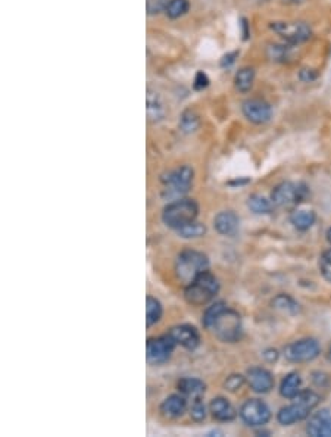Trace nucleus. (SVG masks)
<instances>
[{
	"label": "nucleus",
	"mask_w": 331,
	"mask_h": 437,
	"mask_svg": "<svg viewBox=\"0 0 331 437\" xmlns=\"http://www.w3.org/2000/svg\"><path fill=\"white\" fill-rule=\"evenodd\" d=\"M204 325L226 343L237 342L242 336L240 314L230 309L224 302H215L205 311Z\"/></svg>",
	"instance_id": "nucleus-1"
},
{
	"label": "nucleus",
	"mask_w": 331,
	"mask_h": 437,
	"mask_svg": "<svg viewBox=\"0 0 331 437\" xmlns=\"http://www.w3.org/2000/svg\"><path fill=\"white\" fill-rule=\"evenodd\" d=\"M319 403V396L312 390L299 392L293 398V403L281 408L277 415V420L283 425H290L305 420L311 411Z\"/></svg>",
	"instance_id": "nucleus-2"
},
{
	"label": "nucleus",
	"mask_w": 331,
	"mask_h": 437,
	"mask_svg": "<svg viewBox=\"0 0 331 437\" xmlns=\"http://www.w3.org/2000/svg\"><path fill=\"white\" fill-rule=\"evenodd\" d=\"M218 290V278L206 270L190 284H187V287L184 290V298L187 303L195 305V307H202V305H206L215 298Z\"/></svg>",
	"instance_id": "nucleus-3"
},
{
	"label": "nucleus",
	"mask_w": 331,
	"mask_h": 437,
	"mask_svg": "<svg viewBox=\"0 0 331 437\" xmlns=\"http://www.w3.org/2000/svg\"><path fill=\"white\" fill-rule=\"evenodd\" d=\"M270 30L280 37L281 41L290 46H301L312 39L314 32L309 24L303 21H273Z\"/></svg>",
	"instance_id": "nucleus-4"
},
{
	"label": "nucleus",
	"mask_w": 331,
	"mask_h": 437,
	"mask_svg": "<svg viewBox=\"0 0 331 437\" xmlns=\"http://www.w3.org/2000/svg\"><path fill=\"white\" fill-rule=\"evenodd\" d=\"M209 267L208 256L197 250H184L177 256L175 261V274L180 281L186 286L193 281L199 274L206 271Z\"/></svg>",
	"instance_id": "nucleus-5"
},
{
	"label": "nucleus",
	"mask_w": 331,
	"mask_h": 437,
	"mask_svg": "<svg viewBox=\"0 0 331 437\" xmlns=\"http://www.w3.org/2000/svg\"><path fill=\"white\" fill-rule=\"evenodd\" d=\"M199 212V206L193 199H177L168 203L162 214L164 223L169 227L178 230L183 225L196 221V216Z\"/></svg>",
	"instance_id": "nucleus-6"
},
{
	"label": "nucleus",
	"mask_w": 331,
	"mask_h": 437,
	"mask_svg": "<svg viewBox=\"0 0 331 437\" xmlns=\"http://www.w3.org/2000/svg\"><path fill=\"white\" fill-rule=\"evenodd\" d=\"M195 179V171L189 165L178 167L162 177L164 193L162 196L168 201L181 199V196L186 194L190 189L191 183Z\"/></svg>",
	"instance_id": "nucleus-7"
},
{
	"label": "nucleus",
	"mask_w": 331,
	"mask_h": 437,
	"mask_svg": "<svg viewBox=\"0 0 331 437\" xmlns=\"http://www.w3.org/2000/svg\"><path fill=\"white\" fill-rule=\"evenodd\" d=\"M308 196V187L303 183L284 181L271 193V202L279 207H292L301 203Z\"/></svg>",
	"instance_id": "nucleus-8"
},
{
	"label": "nucleus",
	"mask_w": 331,
	"mask_h": 437,
	"mask_svg": "<svg viewBox=\"0 0 331 437\" xmlns=\"http://www.w3.org/2000/svg\"><path fill=\"white\" fill-rule=\"evenodd\" d=\"M319 343L315 338H301L290 345H287L284 349V356L290 363H309L314 360L319 355Z\"/></svg>",
	"instance_id": "nucleus-9"
},
{
	"label": "nucleus",
	"mask_w": 331,
	"mask_h": 437,
	"mask_svg": "<svg viewBox=\"0 0 331 437\" xmlns=\"http://www.w3.org/2000/svg\"><path fill=\"white\" fill-rule=\"evenodd\" d=\"M175 346L177 345L174 343L173 338H171L168 334L149 338L147 343H146L147 360L153 365L167 363V360L171 358V355H173Z\"/></svg>",
	"instance_id": "nucleus-10"
},
{
	"label": "nucleus",
	"mask_w": 331,
	"mask_h": 437,
	"mask_svg": "<svg viewBox=\"0 0 331 437\" xmlns=\"http://www.w3.org/2000/svg\"><path fill=\"white\" fill-rule=\"evenodd\" d=\"M240 418L250 427H259L270 421L271 411L265 402L259 399H249L240 408Z\"/></svg>",
	"instance_id": "nucleus-11"
},
{
	"label": "nucleus",
	"mask_w": 331,
	"mask_h": 437,
	"mask_svg": "<svg viewBox=\"0 0 331 437\" xmlns=\"http://www.w3.org/2000/svg\"><path fill=\"white\" fill-rule=\"evenodd\" d=\"M242 112L244 118L252 124L262 125L271 121L273 118V106L259 97H250L242 103Z\"/></svg>",
	"instance_id": "nucleus-12"
},
{
	"label": "nucleus",
	"mask_w": 331,
	"mask_h": 437,
	"mask_svg": "<svg viewBox=\"0 0 331 437\" xmlns=\"http://www.w3.org/2000/svg\"><path fill=\"white\" fill-rule=\"evenodd\" d=\"M168 336L173 338L177 346L184 347L187 349V351H195L200 343V336L197 330L195 329V327L187 325V324L173 327V329L169 330Z\"/></svg>",
	"instance_id": "nucleus-13"
},
{
	"label": "nucleus",
	"mask_w": 331,
	"mask_h": 437,
	"mask_svg": "<svg viewBox=\"0 0 331 437\" xmlns=\"http://www.w3.org/2000/svg\"><path fill=\"white\" fill-rule=\"evenodd\" d=\"M306 433L312 437H331V411L321 409L308 421Z\"/></svg>",
	"instance_id": "nucleus-14"
},
{
	"label": "nucleus",
	"mask_w": 331,
	"mask_h": 437,
	"mask_svg": "<svg viewBox=\"0 0 331 437\" xmlns=\"http://www.w3.org/2000/svg\"><path fill=\"white\" fill-rule=\"evenodd\" d=\"M248 383L256 393H268L274 387V377L268 369L255 367L248 371Z\"/></svg>",
	"instance_id": "nucleus-15"
},
{
	"label": "nucleus",
	"mask_w": 331,
	"mask_h": 437,
	"mask_svg": "<svg viewBox=\"0 0 331 437\" xmlns=\"http://www.w3.org/2000/svg\"><path fill=\"white\" fill-rule=\"evenodd\" d=\"M239 216L233 211H222L213 220V227L222 236H234L239 230Z\"/></svg>",
	"instance_id": "nucleus-16"
},
{
	"label": "nucleus",
	"mask_w": 331,
	"mask_h": 437,
	"mask_svg": "<svg viewBox=\"0 0 331 437\" xmlns=\"http://www.w3.org/2000/svg\"><path fill=\"white\" fill-rule=\"evenodd\" d=\"M209 412L218 421H233L236 418V409L226 398H215L209 403Z\"/></svg>",
	"instance_id": "nucleus-17"
},
{
	"label": "nucleus",
	"mask_w": 331,
	"mask_h": 437,
	"mask_svg": "<svg viewBox=\"0 0 331 437\" xmlns=\"http://www.w3.org/2000/svg\"><path fill=\"white\" fill-rule=\"evenodd\" d=\"M146 103H147L146 111H147L149 121H152V123L162 121V119L165 118V106H164L161 96H159L156 92H153L152 89H149Z\"/></svg>",
	"instance_id": "nucleus-18"
},
{
	"label": "nucleus",
	"mask_w": 331,
	"mask_h": 437,
	"mask_svg": "<svg viewBox=\"0 0 331 437\" xmlns=\"http://www.w3.org/2000/svg\"><path fill=\"white\" fill-rule=\"evenodd\" d=\"M187 409V400L181 395L168 396L161 405V412L167 418H178Z\"/></svg>",
	"instance_id": "nucleus-19"
},
{
	"label": "nucleus",
	"mask_w": 331,
	"mask_h": 437,
	"mask_svg": "<svg viewBox=\"0 0 331 437\" xmlns=\"http://www.w3.org/2000/svg\"><path fill=\"white\" fill-rule=\"evenodd\" d=\"M255 79H256V71L253 67H242L236 75H234V87H236V90L242 94H248L252 87L255 84Z\"/></svg>",
	"instance_id": "nucleus-20"
},
{
	"label": "nucleus",
	"mask_w": 331,
	"mask_h": 437,
	"mask_svg": "<svg viewBox=\"0 0 331 437\" xmlns=\"http://www.w3.org/2000/svg\"><path fill=\"white\" fill-rule=\"evenodd\" d=\"M296 48L287 45V43L281 41V43H271L266 48V54L268 58L274 62H280V63H286L290 62L293 59V50Z\"/></svg>",
	"instance_id": "nucleus-21"
},
{
	"label": "nucleus",
	"mask_w": 331,
	"mask_h": 437,
	"mask_svg": "<svg viewBox=\"0 0 331 437\" xmlns=\"http://www.w3.org/2000/svg\"><path fill=\"white\" fill-rule=\"evenodd\" d=\"M178 390L183 393L186 396H191V398H202L205 390H206V385L204 381L195 378V377H184L178 381Z\"/></svg>",
	"instance_id": "nucleus-22"
},
{
	"label": "nucleus",
	"mask_w": 331,
	"mask_h": 437,
	"mask_svg": "<svg viewBox=\"0 0 331 437\" xmlns=\"http://www.w3.org/2000/svg\"><path fill=\"white\" fill-rule=\"evenodd\" d=\"M301 385H302V380L297 373L287 374L280 386L281 396L286 399H293L295 396H297V393L301 392Z\"/></svg>",
	"instance_id": "nucleus-23"
},
{
	"label": "nucleus",
	"mask_w": 331,
	"mask_h": 437,
	"mask_svg": "<svg viewBox=\"0 0 331 437\" xmlns=\"http://www.w3.org/2000/svg\"><path fill=\"white\" fill-rule=\"evenodd\" d=\"M178 127L184 134H191V133H195V131L200 127V119L195 111H191V109H186V111L180 115Z\"/></svg>",
	"instance_id": "nucleus-24"
},
{
	"label": "nucleus",
	"mask_w": 331,
	"mask_h": 437,
	"mask_svg": "<svg viewBox=\"0 0 331 437\" xmlns=\"http://www.w3.org/2000/svg\"><path fill=\"white\" fill-rule=\"evenodd\" d=\"M317 216L312 211H295L290 216V221L295 228L301 232H306L315 224Z\"/></svg>",
	"instance_id": "nucleus-25"
},
{
	"label": "nucleus",
	"mask_w": 331,
	"mask_h": 437,
	"mask_svg": "<svg viewBox=\"0 0 331 437\" xmlns=\"http://www.w3.org/2000/svg\"><path fill=\"white\" fill-rule=\"evenodd\" d=\"M190 10V0H169L164 14L169 19H180L189 14Z\"/></svg>",
	"instance_id": "nucleus-26"
},
{
	"label": "nucleus",
	"mask_w": 331,
	"mask_h": 437,
	"mask_svg": "<svg viewBox=\"0 0 331 437\" xmlns=\"http://www.w3.org/2000/svg\"><path fill=\"white\" fill-rule=\"evenodd\" d=\"M162 316V305L158 299L147 296L146 298V325L152 327Z\"/></svg>",
	"instance_id": "nucleus-27"
},
{
	"label": "nucleus",
	"mask_w": 331,
	"mask_h": 437,
	"mask_svg": "<svg viewBox=\"0 0 331 437\" xmlns=\"http://www.w3.org/2000/svg\"><path fill=\"white\" fill-rule=\"evenodd\" d=\"M273 307L277 311L289 315H295L299 312V303L293 298L287 296V294H279V296L273 301Z\"/></svg>",
	"instance_id": "nucleus-28"
},
{
	"label": "nucleus",
	"mask_w": 331,
	"mask_h": 437,
	"mask_svg": "<svg viewBox=\"0 0 331 437\" xmlns=\"http://www.w3.org/2000/svg\"><path fill=\"white\" fill-rule=\"evenodd\" d=\"M177 233L183 238H199L202 236H205L206 227H205V224H202V223L191 221L181 228H178Z\"/></svg>",
	"instance_id": "nucleus-29"
},
{
	"label": "nucleus",
	"mask_w": 331,
	"mask_h": 437,
	"mask_svg": "<svg viewBox=\"0 0 331 437\" xmlns=\"http://www.w3.org/2000/svg\"><path fill=\"white\" fill-rule=\"evenodd\" d=\"M273 202L266 201L265 198L259 194H253L249 198L248 206L250 207V211L258 214V215H265V214H271L273 212Z\"/></svg>",
	"instance_id": "nucleus-30"
},
{
	"label": "nucleus",
	"mask_w": 331,
	"mask_h": 437,
	"mask_svg": "<svg viewBox=\"0 0 331 437\" xmlns=\"http://www.w3.org/2000/svg\"><path fill=\"white\" fill-rule=\"evenodd\" d=\"M190 417L191 420H195L196 423L204 421L206 417V407L202 398H195L193 403L190 407Z\"/></svg>",
	"instance_id": "nucleus-31"
},
{
	"label": "nucleus",
	"mask_w": 331,
	"mask_h": 437,
	"mask_svg": "<svg viewBox=\"0 0 331 437\" xmlns=\"http://www.w3.org/2000/svg\"><path fill=\"white\" fill-rule=\"evenodd\" d=\"M169 0H146V12L149 17L162 14Z\"/></svg>",
	"instance_id": "nucleus-32"
},
{
	"label": "nucleus",
	"mask_w": 331,
	"mask_h": 437,
	"mask_svg": "<svg viewBox=\"0 0 331 437\" xmlns=\"http://www.w3.org/2000/svg\"><path fill=\"white\" fill-rule=\"evenodd\" d=\"M319 271H321L323 277L331 283V249L325 250L319 258Z\"/></svg>",
	"instance_id": "nucleus-33"
},
{
	"label": "nucleus",
	"mask_w": 331,
	"mask_h": 437,
	"mask_svg": "<svg viewBox=\"0 0 331 437\" xmlns=\"http://www.w3.org/2000/svg\"><path fill=\"white\" fill-rule=\"evenodd\" d=\"M243 383H244V377L243 376L233 374V376H230L226 380V383H224V386H226V389L230 390V392H236V390H239L243 386Z\"/></svg>",
	"instance_id": "nucleus-34"
},
{
	"label": "nucleus",
	"mask_w": 331,
	"mask_h": 437,
	"mask_svg": "<svg viewBox=\"0 0 331 437\" xmlns=\"http://www.w3.org/2000/svg\"><path fill=\"white\" fill-rule=\"evenodd\" d=\"M195 89L196 90H204V89H206V87L209 85V79H208V75L205 74V72H202V71H199L197 74H196V77H195Z\"/></svg>",
	"instance_id": "nucleus-35"
},
{
	"label": "nucleus",
	"mask_w": 331,
	"mask_h": 437,
	"mask_svg": "<svg viewBox=\"0 0 331 437\" xmlns=\"http://www.w3.org/2000/svg\"><path fill=\"white\" fill-rule=\"evenodd\" d=\"M239 57V52L236 50V52H230V53H227L226 57H224L222 59H221V67L222 68H230L231 65L236 62V58Z\"/></svg>",
	"instance_id": "nucleus-36"
},
{
	"label": "nucleus",
	"mask_w": 331,
	"mask_h": 437,
	"mask_svg": "<svg viewBox=\"0 0 331 437\" xmlns=\"http://www.w3.org/2000/svg\"><path fill=\"white\" fill-rule=\"evenodd\" d=\"M264 358L268 360V363H275V360L279 359V352L274 351V349H268V351H265Z\"/></svg>",
	"instance_id": "nucleus-37"
},
{
	"label": "nucleus",
	"mask_w": 331,
	"mask_h": 437,
	"mask_svg": "<svg viewBox=\"0 0 331 437\" xmlns=\"http://www.w3.org/2000/svg\"><path fill=\"white\" fill-rule=\"evenodd\" d=\"M284 2H287V3H293V5H297V3H302V2H305V0H284Z\"/></svg>",
	"instance_id": "nucleus-38"
},
{
	"label": "nucleus",
	"mask_w": 331,
	"mask_h": 437,
	"mask_svg": "<svg viewBox=\"0 0 331 437\" xmlns=\"http://www.w3.org/2000/svg\"><path fill=\"white\" fill-rule=\"evenodd\" d=\"M327 240H328V243L331 245V227L328 228V232H327Z\"/></svg>",
	"instance_id": "nucleus-39"
},
{
	"label": "nucleus",
	"mask_w": 331,
	"mask_h": 437,
	"mask_svg": "<svg viewBox=\"0 0 331 437\" xmlns=\"http://www.w3.org/2000/svg\"><path fill=\"white\" fill-rule=\"evenodd\" d=\"M328 358H330V360H331V349H330V355H328Z\"/></svg>",
	"instance_id": "nucleus-40"
}]
</instances>
